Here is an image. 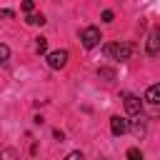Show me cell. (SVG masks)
Returning a JSON list of instances; mask_svg holds the SVG:
<instances>
[{"label": "cell", "mask_w": 160, "mask_h": 160, "mask_svg": "<svg viewBox=\"0 0 160 160\" xmlns=\"http://www.w3.org/2000/svg\"><path fill=\"white\" fill-rule=\"evenodd\" d=\"M102 52H105V58H110V60H130V55H132V45L130 42H108L105 48H102Z\"/></svg>", "instance_id": "obj_1"}, {"label": "cell", "mask_w": 160, "mask_h": 160, "mask_svg": "<svg viewBox=\"0 0 160 160\" xmlns=\"http://www.w3.org/2000/svg\"><path fill=\"white\" fill-rule=\"evenodd\" d=\"M100 40H102V35H100V28H95V25H88V28L80 32V42H82V48H85V50L98 48V45H100Z\"/></svg>", "instance_id": "obj_2"}, {"label": "cell", "mask_w": 160, "mask_h": 160, "mask_svg": "<svg viewBox=\"0 0 160 160\" xmlns=\"http://www.w3.org/2000/svg\"><path fill=\"white\" fill-rule=\"evenodd\" d=\"M68 58H70L68 50H52V52H48L45 60H48V65H50L52 70H62V68L68 65Z\"/></svg>", "instance_id": "obj_3"}, {"label": "cell", "mask_w": 160, "mask_h": 160, "mask_svg": "<svg viewBox=\"0 0 160 160\" xmlns=\"http://www.w3.org/2000/svg\"><path fill=\"white\" fill-rule=\"evenodd\" d=\"M122 102H125V112H128V115H140V112H142V100H140L138 95L125 92V95H122Z\"/></svg>", "instance_id": "obj_4"}, {"label": "cell", "mask_w": 160, "mask_h": 160, "mask_svg": "<svg viewBox=\"0 0 160 160\" xmlns=\"http://www.w3.org/2000/svg\"><path fill=\"white\" fill-rule=\"evenodd\" d=\"M128 130H130V120H128V118H120V115H112V118H110V132H112L115 138L125 135Z\"/></svg>", "instance_id": "obj_5"}, {"label": "cell", "mask_w": 160, "mask_h": 160, "mask_svg": "<svg viewBox=\"0 0 160 160\" xmlns=\"http://www.w3.org/2000/svg\"><path fill=\"white\" fill-rule=\"evenodd\" d=\"M160 52V30H152L148 38V55H158Z\"/></svg>", "instance_id": "obj_6"}, {"label": "cell", "mask_w": 160, "mask_h": 160, "mask_svg": "<svg viewBox=\"0 0 160 160\" xmlns=\"http://www.w3.org/2000/svg\"><path fill=\"white\" fill-rule=\"evenodd\" d=\"M145 100L150 105H160V82H155V85H150L145 90Z\"/></svg>", "instance_id": "obj_7"}, {"label": "cell", "mask_w": 160, "mask_h": 160, "mask_svg": "<svg viewBox=\"0 0 160 160\" xmlns=\"http://www.w3.org/2000/svg\"><path fill=\"white\" fill-rule=\"evenodd\" d=\"M25 22H28V25H45V18L38 15V12H30V15L25 18Z\"/></svg>", "instance_id": "obj_8"}, {"label": "cell", "mask_w": 160, "mask_h": 160, "mask_svg": "<svg viewBox=\"0 0 160 160\" xmlns=\"http://www.w3.org/2000/svg\"><path fill=\"white\" fill-rule=\"evenodd\" d=\"M35 52H40V55L48 52V40H45V38H38V40H35Z\"/></svg>", "instance_id": "obj_9"}, {"label": "cell", "mask_w": 160, "mask_h": 160, "mask_svg": "<svg viewBox=\"0 0 160 160\" xmlns=\"http://www.w3.org/2000/svg\"><path fill=\"white\" fill-rule=\"evenodd\" d=\"M125 158H128V160H142V152H140V148H130V150L125 152Z\"/></svg>", "instance_id": "obj_10"}, {"label": "cell", "mask_w": 160, "mask_h": 160, "mask_svg": "<svg viewBox=\"0 0 160 160\" xmlns=\"http://www.w3.org/2000/svg\"><path fill=\"white\" fill-rule=\"evenodd\" d=\"M98 75H100V78H105V80H112V78H115V70H110V68H100V70H98Z\"/></svg>", "instance_id": "obj_11"}, {"label": "cell", "mask_w": 160, "mask_h": 160, "mask_svg": "<svg viewBox=\"0 0 160 160\" xmlns=\"http://www.w3.org/2000/svg\"><path fill=\"white\" fill-rule=\"evenodd\" d=\"M8 58H10V48L0 42V65H2V62H8Z\"/></svg>", "instance_id": "obj_12"}, {"label": "cell", "mask_w": 160, "mask_h": 160, "mask_svg": "<svg viewBox=\"0 0 160 160\" xmlns=\"http://www.w3.org/2000/svg\"><path fill=\"white\" fill-rule=\"evenodd\" d=\"M62 160H82V152H80V150H72V152H68Z\"/></svg>", "instance_id": "obj_13"}, {"label": "cell", "mask_w": 160, "mask_h": 160, "mask_svg": "<svg viewBox=\"0 0 160 160\" xmlns=\"http://www.w3.org/2000/svg\"><path fill=\"white\" fill-rule=\"evenodd\" d=\"M32 8H35V2H32V0H22V12H28V15H30V12H32Z\"/></svg>", "instance_id": "obj_14"}, {"label": "cell", "mask_w": 160, "mask_h": 160, "mask_svg": "<svg viewBox=\"0 0 160 160\" xmlns=\"http://www.w3.org/2000/svg\"><path fill=\"white\" fill-rule=\"evenodd\" d=\"M102 20H105V22H112V10H105V12H102Z\"/></svg>", "instance_id": "obj_15"}, {"label": "cell", "mask_w": 160, "mask_h": 160, "mask_svg": "<svg viewBox=\"0 0 160 160\" xmlns=\"http://www.w3.org/2000/svg\"><path fill=\"white\" fill-rule=\"evenodd\" d=\"M0 160H2V155H0Z\"/></svg>", "instance_id": "obj_16"}]
</instances>
